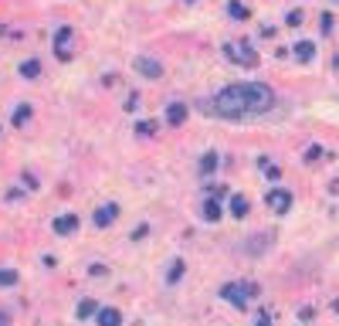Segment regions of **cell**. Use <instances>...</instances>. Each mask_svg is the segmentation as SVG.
I'll return each instance as SVG.
<instances>
[{
	"instance_id": "24",
	"label": "cell",
	"mask_w": 339,
	"mask_h": 326,
	"mask_svg": "<svg viewBox=\"0 0 339 326\" xmlns=\"http://www.w3.org/2000/svg\"><path fill=\"white\" fill-rule=\"evenodd\" d=\"M336 68H339V55H336Z\"/></svg>"
},
{
	"instance_id": "15",
	"label": "cell",
	"mask_w": 339,
	"mask_h": 326,
	"mask_svg": "<svg viewBox=\"0 0 339 326\" xmlns=\"http://www.w3.org/2000/svg\"><path fill=\"white\" fill-rule=\"evenodd\" d=\"M17 282V272L14 269H0V286H14Z\"/></svg>"
},
{
	"instance_id": "10",
	"label": "cell",
	"mask_w": 339,
	"mask_h": 326,
	"mask_svg": "<svg viewBox=\"0 0 339 326\" xmlns=\"http://www.w3.org/2000/svg\"><path fill=\"white\" fill-rule=\"evenodd\" d=\"M312 55H316V44H312V41H299V44H295V58H299V61H309Z\"/></svg>"
},
{
	"instance_id": "19",
	"label": "cell",
	"mask_w": 339,
	"mask_h": 326,
	"mask_svg": "<svg viewBox=\"0 0 339 326\" xmlns=\"http://www.w3.org/2000/svg\"><path fill=\"white\" fill-rule=\"evenodd\" d=\"M214 167H217V156H214V153H207V156H204V163H200V170L207 173V170H214Z\"/></svg>"
},
{
	"instance_id": "4",
	"label": "cell",
	"mask_w": 339,
	"mask_h": 326,
	"mask_svg": "<svg viewBox=\"0 0 339 326\" xmlns=\"http://www.w3.org/2000/svg\"><path fill=\"white\" fill-rule=\"evenodd\" d=\"M227 55L234 58V61H241V65H248V68L258 61V58H254V51H248V44H238V48H234V44H227Z\"/></svg>"
},
{
	"instance_id": "17",
	"label": "cell",
	"mask_w": 339,
	"mask_h": 326,
	"mask_svg": "<svg viewBox=\"0 0 339 326\" xmlns=\"http://www.w3.org/2000/svg\"><path fill=\"white\" fill-rule=\"evenodd\" d=\"M31 119V106H20L17 112H14V126H20V122H27Z\"/></svg>"
},
{
	"instance_id": "12",
	"label": "cell",
	"mask_w": 339,
	"mask_h": 326,
	"mask_svg": "<svg viewBox=\"0 0 339 326\" xmlns=\"http://www.w3.org/2000/svg\"><path fill=\"white\" fill-rule=\"evenodd\" d=\"M68 38H72V27H61V31H58V58H68V51H65Z\"/></svg>"
},
{
	"instance_id": "7",
	"label": "cell",
	"mask_w": 339,
	"mask_h": 326,
	"mask_svg": "<svg viewBox=\"0 0 339 326\" xmlns=\"http://www.w3.org/2000/svg\"><path fill=\"white\" fill-rule=\"evenodd\" d=\"M136 68H139V72H143L146 78H160V75H163L160 61H150V58H139V61H136Z\"/></svg>"
},
{
	"instance_id": "14",
	"label": "cell",
	"mask_w": 339,
	"mask_h": 326,
	"mask_svg": "<svg viewBox=\"0 0 339 326\" xmlns=\"http://www.w3.org/2000/svg\"><path fill=\"white\" fill-rule=\"evenodd\" d=\"M38 72H41L38 61H24V65H20V75H24V78H34Z\"/></svg>"
},
{
	"instance_id": "16",
	"label": "cell",
	"mask_w": 339,
	"mask_h": 326,
	"mask_svg": "<svg viewBox=\"0 0 339 326\" xmlns=\"http://www.w3.org/2000/svg\"><path fill=\"white\" fill-rule=\"evenodd\" d=\"M180 275H183V262H180V258H176V262H173V269L167 272V282H176V279H180Z\"/></svg>"
},
{
	"instance_id": "13",
	"label": "cell",
	"mask_w": 339,
	"mask_h": 326,
	"mask_svg": "<svg viewBox=\"0 0 339 326\" xmlns=\"http://www.w3.org/2000/svg\"><path fill=\"white\" fill-rule=\"evenodd\" d=\"M204 217H207V221H217V217H221V208H217V201H207V204H204Z\"/></svg>"
},
{
	"instance_id": "9",
	"label": "cell",
	"mask_w": 339,
	"mask_h": 326,
	"mask_svg": "<svg viewBox=\"0 0 339 326\" xmlns=\"http://www.w3.org/2000/svg\"><path fill=\"white\" fill-rule=\"evenodd\" d=\"M98 326H122V313L119 309H98Z\"/></svg>"
},
{
	"instance_id": "21",
	"label": "cell",
	"mask_w": 339,
	"mask_h": 326,
	"mask_svg": "<svg viewBox=\"0 0 339 326\" xmlns=\"http://www.w3.org/2000/svg\"><path fill=\"white\" fill-rule=\"evenodd\" d=\"M231 14H234V17H248V10H245V7H238V3H231Z\"/></svg>"
},
{
	"instance_id": "23",
	"label": "cell",
	"mask_w": 339,
	"mask_h": 326,
	"mask_svg": "<svg viewBox=\"0 0 339 326\" xmlns=\"http://www.w3.org/2000/svg\"><path fill=\"white\" fill-rule=\"evenodd\" d=\"M0 326H7V316H0Z\"/></svg>"
},
{
	"instance_id": "5",
	"label": "cell",
	"mask_w": 339,
	"mask_h": 326,
	"mask_svg": "<svg viewBox=\"0 0 339 326\" xmlns=\"http://www.w3.org/2000/svg\"><path fill=\"white\" fill-rule=\"evenodd\" d=\"M115 217H119V208H115V204H105V208L95 211V224H98V228H109Z\"/></svg>"
},
{
	"instance_id": "22",
	"label": "cell",
	"mask_w": 339,
	"mask_h": 326,
	"mask_svg": "<svg viewBox=\"0 0 339 326\" xmlns=\"http://www.w3.org/2000/svg\"><path fill=\"white\" fill-rule=\"evenodd\" d=\"M258 326H271V323H268V316H261V323H258Z\"/></svg>"
},
{
	"instance_id": "20",
	"label": "cell",
	"mask_w": 339,
	"mask_h": 326,
	"mask_svg": "<svg viewBox=\"0 0 339 326\" xmlns=\"http://www.w3.org/2000/svg\"><path fill=\"white\" fill-rule=\"evenodd\" d=\"M139 133H143V136H153V133H156V122H139Z\"/></svg>"
},
{
	"instance_id": "11",
	"label": "cell",
	"mask_w": 339,
	"mask_h": 326,
	"mask_svg": "<svg viewBox=\"0 0 339 326\" xmlns=\"http://www.w3.org/2000/svg\"><path fill=\"white\" fill-rule=\"evenodd\" d=\"M231 214H234V217H245L248 214V197H238V194H234V197H231Z\"/></svg>"
},
{
	"instance_id": "1",
	"label": "cell",
	"mask_w": 339,
	"mask_h": 326,
	"mask_svg": "<svg viewBox=\"0 0 339 326\" xmlns=\"http://www.w3.org/2000/svg\"><path fill=\"white\" fill-rule=\"evenodd\" d=\"M275 106V92L264 82H238L227 85L214 96V112L221 119H248V115H261Z\"/></svg>"
},
{
	"instance_id": "18",
	"label": "cell",
	"mask_w": 339,
	"mask_h": 326,
	"mask_svg": "<svg viewBox=\"0 0 339 326\" xmlns=\"http://www.w3.org/2000/svg\"><path fill=\"white\" fill-rule=\"evenodd\" d=\"M95 309H98V306H95L92 299H85V303H82V306H78V316H82V320H85V316H92Z\"/></svg>"
},
{
	"instance_id": "8",
	"label": "cell",
	"mask_w": 339,
	"mask_h": 326,
	"mask_svg": "<svg viewBox=\"0 0 339 326\" xmlns=\"http://www.w3.org/2000/svg\"><path fill=\"white\" fill-rule=\"evenodd\" d=\"M183 119H187V106H183V102H173V106L167 109V122L170 126H180Z\"/></svg>"
},
{
	"instance_id": "6",
	"label": "cell",
	"mask_w": 339,
	"mask_h": 326,
	"mask_svg": "<svg viewBox=\"0 0 339 326\" xmlns=\"http://www.w3.org/2000/svg\"><path fill=\"white\" fill-rule=\"evenodd\" d=\"M55 231L58 234H72V231H78V217L75 214H61V217H55Z\"/></svg>"
},
{
	"instance_id": "2",
	"label": "cell",
	"mask_w": 339,
	"mask_h": 326,
	"mask_svg": "<svg viewBox=\"0 0 339 326\" xmlns=\"http://www.w3.org/2000/svg\"><path fill=\"white\" fill-rule=\"evenodd\" d=\"M264 204H268L275 214H285L288 208H292V194L285 191V187H271V191L264 194Z\"/></svg>"
},
{
	"instance_id": "3",
	"label": "cell",
	"mask_w": 339,
	"mask_h": 326,
	"mask_svg": "<svg viewBox=\"0 0 339 326\" xmlns=\"http://www.w3.org/2000/svg\"><path fill=\"white\" fill-rule=\"evenodd\" d=\"M221 292H224L227 303H234L238 309H245V306H248V299L254 296V286H224Z\"/></svg>"
}]
</instances>
